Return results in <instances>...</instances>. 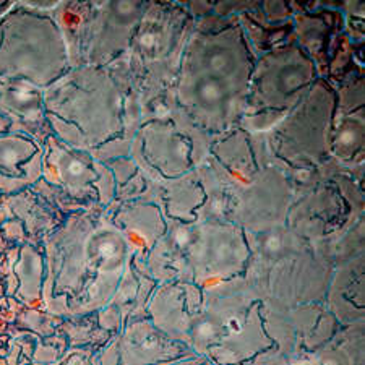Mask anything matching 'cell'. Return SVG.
<instances>
[{"instance_id": "obj_1", "label": "cell", "mask_w": 365, "mask_h": 365, "mask_svg": "<svg viewBox=\"0 0 365 365\" xmlns=\"http://www.w3.org/2000/svg\"><path fill=\"white\" fill-rule=\"evenodd\" d=\"M49 249L51 309L83 314L113 297L128 258V245L114 226L80 217L56 235Z\"/></svg>"}, {"instance_id": "obj_4", "label": "cell", "mask_w": 365, "mask_h": 365, "mask_svg": "<svg viewBox=\"0 0 365 365\" xmlns=\"http://www.w3.org/2000/svg\"><path fill=\"white\" fill-rule=\"evenodd\" d=\"M54 365H99V359H94L93 356L86 354V352L75 351L70 356L61 359Z\"/></svg>"}, {"instance_id": "obj_2", "label": "cell", "mask_w": 365, "mask_h": 365, "mask_svg": "<svg viewBox=\"0 0 365 365\" xmlns=\"http://www.w3.org/2000/svg\"><path fill=\"white\" fill-rule=\"evenodd\" d=\"M190 356L185 346L141 323L110 344L99 357V365H174Z\"/></svg>"}, {"instance_id": "obj_3", "label": "cell", "mask_w": 365, "mask_h": 365, "mask_svg": "<svg viewBox=\"0 0 365 365\" xmlns=\"http://www.w3.org/2000/svg\"><path fill=\"white\" fill-rule=\"evenodd\" d=\"M258 365H328V362L323 357H276L268 359V361L260 362Z\"/></svg>"}]
</instances>
